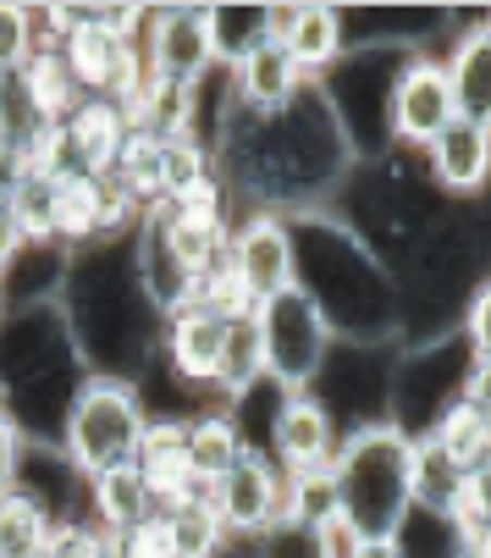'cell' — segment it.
<instances>
[{
	"instance_id": "cell-1",
	"label": "cell",
	"mask_w": 491,
	"mask_h": 558,
	"mask_svg": "<svg viewBox=\"0 0 491 558\" xmlns=\"http://www.w3.org/2000/svg\"><path fill=\"white\" fill-rule=\"evenodd\" d=\"M216 183L237 210H326L343 178L354 172V149L315 84H304L277 111H232V122L216 138Z\"/></svg>"
},
{
	"instance_id": "cell-2",
	"label": "cell",
	"mask_w": 491,
	"mask_h": 558,
	"mask_svg": "<svg viewBox=\"0 0 491 558\" xmlns=\"http://www.w3.org/2000/svg\"><path fill=\"white\" fill-rule=\"evenodd\" d=\"M56 310L66 322V338L84 360L89 376H111V381H133L160 360V315L138 282L133 266V232L127 238H95V244L72 250L61 288H56Z\"/></svg>"
},
{
	"instance_id": "cell-3",
	"label": "cell",
	"mask_w": 491,
	"mask_h": 558,
	"mask_svg": "<svg viewBox=\"0 0 491 558\" xmlns=\"http://www.w3.org/2000/svg\"><path fill=\"white\" fill-rule=\"evenodd\" d=\"M293 288L320 310L337 343H397V288L326 210L287 216Z\"/></svg>"
},
{
	"instance_id": "cell-4",
	"label": "cell",
	"mask_w": 491,
	"mask_h": 558,
	"mask_svg": "<svg viewBox=\"0 0 491 558\" xmlns=\"http://www.w3.org/2000/svg\"><path fill=\"white\" fill-rule=\"evenodd\" d=\"M442 210H447V199L437 194L426 155H415V149H386V155H370V161H354V172L343 178L332 205H326V216L343 232H354L359 250L376 255V266L386 277H397L415 260V250L442 221Z\"/></svg>"
},
{
	"instance_id": "cell-5",
	"label": "cell",
	"mask_w": 491,
	"mask_h": 558,
	"mask_svg": "<svg viewBox=\"0 0 491 558\" xmlns=\"http://www.w3.org/2000/svg\"><path fill=\"white\" fill-rule=\"evenodd\" d=\"M84 381L89 371L66 338L56 299L12 304L0 315V410L17 421L28 442H61L66 410Z\"/></svg>"
},
{
	"instance_id": "cell-6",
	"label": "cell",
	"mask_w": 491,
	"mask_h": 558,
	"mask_svg": "<svg viewBox=\"0 0 491 558\" xmlns=\"http://www.w3.org/2000/svg\"><path fill=\"white\" fill-rule=\"evenodd\" d=\"M491 277V221L480 205H447L392 288H397V343H431L458 332L464 304Z\"/></svg>"
},
{
	"instance_id": "cell-7",
	"label": "cell",
	"mask_w": 491,
	"mask_h": 558,
	"mask_svg": "<svg viewBox=\"0 0 491 558\" xmlns=\"http://www.w3.org/2000/svg\"><path fill=\"white\" fill-rule=\"evenodd\" d=\"M332 487H337V514L365 536V542H392L408 504V437L397 426H365L337 442L332 459Z\"/></svg>"
},
{
	"instance_id": "cell-8",
	"label": "cell",
	"mask_w": 491,
	"mask_h": 558,
	"mask_svg": "<svg viewBox=\"0 0 491 558\" xmlns=\"http://www.w3.org/2000/svg\"><path fill=\"white\" fill-rule=\"evenodd\" d=\"M408 56L420 50H397V45H348V56L315 77V89L332 106L354 161H370V155L392 149V89H397V72L408 66Z\"/></svg>"
},
{
	"instance_id": "cell-9",
	"label": "cell",
	"mask_w": 491,
	"mask_h": 558,
	"mask_svg": "<svg viewBox=\"0 0 491 558\" xmlns=\"http://www.w3.org/2000/svg\"><path fill=\"white\" fill-rule=\"evenodd\" d=\"M149 432L144 398L133 381H111V376H89L77 387L66 426H61V453L84 470V475H106L138 459V442Z\"/></svg>"
},
{
	"instance_id": "cell-10",
	"label": "cell",
	"mask_w": 491,
	"mask_h": 558,
	"mask_svg": "<svg viewBox=\"0 0 491 558\" xmlns=\"http://www.w3.org/2000/svg\"><path fill=\"white\" fill-rule=\"evenodd\" d=\"M475 371V354L464 332L431 338V343H397L392 360V387H386V426H397L408 442L426 437L458 398Z\"/></svg>"
},
{
	"instance_id": "cell-11",
	"label": "cell",
	"mask_w": 491,
	"mask_h": 558,
	"mask_svg": "<svg viewBox=\"0 0 491 558\" xmlns=\"http://www.w3.org/2000/svg\"><path fill=\"white\" fill-rule=\"evenodd\" d=\"M392 360H397V343H332V354H326L309 392H315V404L332 415L337 437L386 421Z\"/></svg>"
},
{
	"instance_id": "cell-12",
	"label": "cell",
	"mask_w": 491,
	"mask_h": 558,
	"mask_svg": "<svg viewBox=\"0 0 491 558\" xmlns=\"http://www.w3.org/2000/svg\"><path fill=\"white\" fill-rule=\"evenodd\" d=\"M255 327H260V354H266V381H277L282 392H309L326 354H332V327L320 322V310L287 288L266 304H255Z\"/></svg>"
},
{
	"instance_id": "cell-13",
	"label": "cell",
	"mask_w": 491,
	"mask_h": 558,
	"mask_svg": "<svg viewBox=\"0 0 491 558\" xmlns=\"http://www.w3.org/2000/svg\"><path fill=\"white\" fill-rule=\"evenodd\" d=\"M453 122H458V106L447 89L442 56L437 50L408 56V66L397 72V89H392V149L426 155Z\"/></svg>"
},
{
	"instance_id": "cell-14",
	"label": "cell",
	"mask_w": 491,
	"mask_h": 558,
	"mask_svg": "<svg viewBox=\"0 0 491 558\" xmlns=\"http://www.w3.org/2000/svg\"><path fill=\"white\" fill-rule=\"evenodd\" d=\"M138 50L149 77H167V84H199L210 66H221L210 39V7H149Z\"/></svg>"
},
{
	"instance_id": "cell-15",
	"label": "cell",
	"mask_w": 491,
	"mask_h": 558,
	"mask_svg": "<svg viewBox=\"0 0 491 558\" xmlns=\"http://www.w3.org/2000/svg\"><path fill=\"white\" fill-rule=\"evenodd\" d=\"M226 266L243 282L255 304L277 299L293 288V238H287V216L271 210H237L226 227Z\"/></svg>"
},
{
	"instance_id": "cell-16",
	"label": "cell",
	"mask_w": 491,
	"mask_h": 558,
	"mask_svg": "<svg viewBox=\"0 0 491 558\" xmlns=\"http://www.w3.org/2000/svg\"><path fill=\"white\" fill-rule=\"evenodd\" d=\"M205 498L221 514V525H226L232 542H255L260 531H271L282 520V470L266 453L243 448V459L221 475V482L205 487Z\"/></svg>"
},
{
	"instance_id": "cell-17",
	"label": "cell",
	"mask_w": 491,
	"mask_h": 558,
	"mask_svg": "<svg viewBox=\"0 0 491 558\" xmlns=\"http://www.w3.org/2000/svg\"><path fill=\"white\" fill-rule=\"evenodd\" d=\"M226 315H216L210 304H183L177 315H167L160 332V365H167L194 398L216 404V371H221V349H226Z\"/></svg>"
},
{
	"instance_id": "cell-18",
	"label": "cell",
	"mask_w": 491,
	"mask_h": 558,
	"mask_svg": "<svg viewBox=\"0 0 491 558\" xmlns=\"http://www.w3.org/2000/svg\"><path fill=\"white\" fill-rule=\"evenodd\" d=\"M337 426L315 404V392H287V404L277 410L271 421V437H266V459L282 470V475H304V470H332L337 459Z\"/></svg>"
},
{
	"instance_id": "cell-19",
	"label": "cell",
	"mask_w": 491,
	"mask_h": 558,
	"mask_svg": "<svg viewBox=\"0 0 491 558\" xmlns=\"http://www.w3.org/2000/svg\"><path fill=\"white\" fill-rule=\"evenodd\" d=\"M17 493L34 498V504L56 520V531L89 525V475L61 453V442H23Z\"/></svg>"
},
{
	"instance_id": "cell-20",
	"label": "cell",
	"mask_w": 491,
	"mask_h": 558,
	"mask_svg": "<svg viewBox=\"0 0 491 558\" xmlns=\"http://www.w3.org/2000/svg\"><path fill=\"white\" fill-rule=\"evenodd\" d=\"M426 172L447 205H475L491 189V133L475 122H453L426 149Z\"/></svg>"
},
{
	"instance_id": "cell-21",
	"label": "cell",
	"mask_w": 491,
	"mask_h": 558,
	"mask_svg": "<svg viewBox=\"0 0 491 558\" xmlns=\"http://www.w3.org/2000/svg\"><path fill=\"white\" fill-rule=\"evenodd\" d=\"M442 72H447L458 122H475L491 133V28H486V17L453 23L447 50H442Z\"/></svg>"
},
{
	"instance_id": "cell-22",
	"label": "cell",
	"mask_w": 491,
	"mask_h": 558,
	"mask_svg": "<svg viewBox=\"0 0 491 558\" xmlns=\"http://www.w3.org/2000/svg\"><path fill=\"white\" fill-rule=\"evenodd\" d=\"M133 266H138V282H144V293H149V304H155L160 315H177L183 304L199 299V282H194L188 266L172 255L167 227H160L155 210H144L138 227H133Z\"/></svg>"
},
{
	"instance_id": "cell-23",
	"label": "cell",
	"mask_w": 491,
	"mask_h": 558,
	"mask_svg": "<svg viewBox=\"0 0 491 558\" xmlns=\"http://www.w3.org/2000/svg\"><path fill=\"white\" fill-rule=\"evenodd\" d=\"M188 421H149L144 442H138V475H144V487L155 498V509H172L194 493H205L194 482V464H188Z\"/></svg>"
},
{
	"instance_id": "cell-24",
	"label": "cell",
	"mask_w": 491,
	"mask_h": 558,
	"mask_svg": "<svg viewBox=\"0 0 491 558\" xmlns=\"http://www.w3.org/2000/svg\"><path fill=\"white\" fill-rule=\"evenodd\" d=\"M304 84H309L304 66H298V61L287 56V45H277V39H260L249 56L232 66V89H237V106H243V111H277V106H287Z\"/></svg>"
},
{
	"instance_id": "cell-25",
	"label": "cell",
	"mask_w": 491,
	"mask_h": 558,
	"mask_svg": "<svg viewBox=\"0 0 491 558\" xmlns=\"http://www.w3.org/2000/svg\"><path fill=\"white\" fill-rule=\"evenodd\" d=\"M287 56L304 66V77H326L343 56H348V34H343V7H298L293 28H287Z\"/></svg>"
},
{
	"instance_id": "cell-26",
	"label": "cell",
	"mask_w": 491,
	"mask_h": 558,
	"mask_svg": "<svg viewBox=\"0 0 491 558\" xmlns=\"http://www.w3.org/2000/svg\"><path fill=\"white\" fill-rule=\"evenodd\" d=\"M464 464L447 459L431 437H415L408 442V504L415 509H431V514H453L458 498H464Z\"/></svg>"
},
{
	"instance_id": "cell-27",
	"label": "cell",
	"mask_w": 491,
	"mask_h": 558,
	"mask_svg": "<svg viewBox=\"0 0 491 558\" xmlns=\"http://www.w3.org/2000/svg\"><path fill=\"white\" fill-rule=\"evenodd\" d=\"M149 514H155V498H149V487H144L138 464L89 475V525H100V531H133V525L149 520Z\"/></svg>"
},
{
	"instance_id": "cell-28",
	"label": "cell",
	"mask_w": 491,
	"mask_h": 558,
	"mask_svg": "<svg viewBox=\"0 0 491 558\" xmlns=\"http://www.w3.org/2000/svg\"><path fill=\"white\" fill-rule=\"evenodd\" d=\"M183 432H188V464H194V482L199 487L221 482V475L243 459V432H237V421L221 404H205Z\"/></svg>"
},
{
	"instance_id": "cell-29",
	"label": "cell",
	"mask_w": 491,
	"mask_h": 558,
	"mask_svg": "<svg viewBox=\"0 0 491 558\" xmlns=\"http://www.w3.org/2000/svg\"><path fill=\"white\" fill-rule=\"evenodd\" d=\"M155 216H160V227H167L172 255L188 266L194 282H205V277L226 260V227H216V221H194V216H183V210H172V205H155Z\"/></svg>"
},
{
	"instance_id": "cell-30",
	"label": "cell",
	"mask_w": 491,
	"mask_h": 558,
	"mask_svg": "<svg viewBox=\"0 0 491 558\" xmlns=\"http://www.w3.org/2000/svg\"><path fill=\"white\" fill-rule=\"evenodd\" d=\"M260 376H266V354H260V327H255V310H249L226 327V349H221V371H216V404L226 410L232 398H243Z\"/></svg>"
},
{
	"instance_id": "cell-31",
	"label": "cell",
	"mask_w": 491,
	"mask_h": 558,
	"mask_svg": "<svg viewBox=\"0 0 491 558\" xmlns=\"http://www.w3.org/2000/svg\"><path fill=\"white\" fill-rule=\"evenodd\" d=\"M392 547L403 558H469V531L453 514H431V509H408Z\"/></svg>"
},
{
	"instance_id": "cell-32",
	"label": "cell",
	"mask_w": 491,
	"mask_h": 558,
	"mask_svg": "<svg viewBox=\"0 0 491 558\" xmlns=\"http://www.w3.org/2000/svg\"><path fill=\"white\" fill-rule=\"evenodd\" d=\"M50 542H56V520L12 487L0 498V558H45Z\"/></svg>"
},
{
	"instance_id": "cell-33",
	"label": "cell",
	"mask_w": 491,
	"mask_h": 558,
	"mask_svg": "<svg viewBox=\"0 0 491 558\" xmlns=\"http://www.w3.org/2000/svg\"><path fill=\"white\" fill-rule=\"evenodd\" d=\"M127 122L133 133H149V138H188V84H167V77H149L144 95L127 106Z\"/></svg>"
},
{
	"instance_id": "cell-34",
	"label": "cell",
	"mask_w": 491,
	"mask_h": 558,
	"mask_svg": "<svg viewBox=\"0 0 491 558\" xmlns=\"http://www.w3.org/2000/svg\"><path fill=\"white\" fill-rule=\"evenodd\" d=\"M160 514H167V531H172L177 558H216V553L232 542L205 493H194V498H183V504H172V509H160Z\"/></svg>"
},
{
	"instance_id": "cell-35",
	"label": "cell",
	"mask_w": 491,
	"mask_h": 558,
	"mask_svg": "<svg viewBox=\"0 0 491 558\" xmlns=\"http://www.w3.org/2000/svg\"><path fill=\"white\" fill-rule=\"evenodd\" d=\"M111 183H122L144 210L167 205V178H160V138L127 133V144H122V155H116V167H111Z\"/></svg>"
},
{
	"instance_id": "cell-36",
	"label": "cell",
	"mask_w": 491,
	"mask_h": 558,
	"mask_svg": "<svg viewBox=\"0 0 491 558\" xmlns=\"http://www.w3.org/2000/svg\"><path fill=\"white\" fill-rule=\"evenodd\" d=\"M447 459H458L464 470H480V464H491V421L480 415V410H469L464 404V398H458V404L426 432Z\"/></svg>"
},
{
	"instance_id": "cell-37",
	"label": "cell",
	"mask_w": 491,
	"mask_h": 558,
	"mask_svg": "<svg viewBox=\"0 0 491 558\" xmlns=\"http://www.w3.org/2000/svg\"><path fill=\"white\" fill-rule=\"evenodd\" d=\"M337 514V487H332V470H304V475H282V520L298 525H326Z\"/></svg>"
},
{
	"instance_id": "cell-38",
	"label": "cell",
	"mask_w": 491,
	"mask_h": 558,
	"mask_svg": "<svg viewBox=\"0 0 491 558\" xmlns=\"http://www.w3.org/2000/svg\"><path fill=\"white\" fill-rule=\"evenodd\" d=\"M210 39H216V61L237 66L266 39V7H210Z\"/></svg>"
},
{
	"instance_id": "cell-39",
	"label": "cell",
	"mask_w": 491,
	"mask_h": 558,
	"mask_svg": "<svg viewBox=\"0 0 491 558\" xmlns=\"http://www.w3.org/2000/svg\"><path fill=\"white\" fill-rule=\"evenodd\" d=\"M160 178H167V199H183V194H194L199 183L216 178V161L194 138H167L160 144Z\"/></svg>"
},
{
	"instance_id": "cell-40",
	"label": "cell",
	"mask_w": 491,
	"mask_h": 558,
	"mask_svg": "<svg viewBox=\"0 0 491 558\" xmlns=\"http://www.w3.org/2000/svg\"><path fill=\"white\" fill-rule=\"evenodd\" d=\"M45 28H39V12L34 7H0V72H23L28 56L39 50Z\"/></svg>"
},
{
	"instance_id": "cell-41",
	"label": "cell",
	"mask_w": 491,
	"mask_h": 558,
	"mask_svg": "<svg viewBox=\"0 0 491 558\" xmlns=\"http://www.w3.org/2000/svg\"><path fill=\"white\" fill-rule=\"evenodd\" d=\"M255 558H315V531L298 525V520H277L271 531H260L249 542Z\"/></svg>"
},
{
	"instance_id": "cell-42",
	"label": "cell",
	"mask_w": 491,
	"mask_h": 558,
	"mask_svg": "<svg viewBox=\"0 0 491 558\" xmlns=\"http://www.w3.org/2000/svg\"><path fill=\"white\" fill-rule=\"evenodd\" d=\"M116 542H122V558H177V547H172V531H167V514H149V520H138L133 531H116Z\"/></svg>"
},
{
	"instance_id": "cell-43",
	"label": "cell",
	"mask_w": 491,
	"mask_h": 558,
	"mask_svg": "<svg viewBox=\"0 0 491 558\" xmlns=\"http://www.w3.org/2000/svg\"><path fill=\"white\" fill-rule=\"evenodd\" d=\"M453 520H458L469 536H475V531H491V464H480V470L464 475V498H458Z\"/></svg>"
},
{
	"instance_id": "cell-44",
	"label": "cell",
	"mask_w": 491,
	"mask_h": 558,
	"mask_svg": "<svg viewBox=\"0 0 491 558\" xmlns=\"http://www.w3.org/2000/svg\"><path fill=\"white\" fill-rule=\"evenodd\" d=\"M458 332H464V343H469V354L480 360V365H491V277L475 288V299L464 304V322H458Z\"/></svg>"
},
{
	"instance_id": "cell-45",
	"label": "cell",
	"mask_w": 491,
	"mask_h": 558,
	"mask_svg": "<svg viewBox=\"0 0 491 558\" xmlns=\"http://www.w3.org/2000/svg\"><path fill=\"white\" fill-rule=\"evenodd\" d=\"M365 536L343 520V514H332L326 525H315V558H365Z\"/></svg>"
},
{
	"instance_id": "cell-46",
	"label": "cell",
	"mask_w": 491,
	"mask_h": 558,
	"mask_svg": "<svg viewBox=\"0 0 491 558\" xmlns=\"http://www.w3.org/2000/svg\"><path fill=\"white\" fill-rule=\"evenodd\" d=\"M23 244H28V227H23V210H17V199H12V189L0 183V271H7L17 255H23Z\"/></svg>"
},
{
	"instance_id": "cell-47",
	"label": "cell",
	"mask_w": 491,
	"mask_h": 558,
	"mask_svg": "<svg viewBox=\"0 0 491 558\" xmlns=\"http://www.w3.org/2000/svg\"><path fill=\"white\" fill-rule=\"evenodd\" d=\"M23 432H17V421L0 410V498H7L12 487H17V464H23Z\"/></svg>"
},
{
	"instance_id": "cell-48",
	"label": "cell",
	"mask_w": 491,
	"mask_h": 558,
	"mask_svg": "<svg viewBox=\"0 0 491 558\" xmlns=\"http://www.w3.org/2000/svg\"><path fill=\"white\" fill-rule=\"evenodd\" d=\"M464 404H469V410H480V415L491 421V365H480V360H475V371H469V381H464Z\"/></svg>"
},
{
	"instance_id": "cell-49",
	"label": "cell",
	"mask_w": 491,
	"mask_h": 558,
	"mask_svg": "<svg viewBox=\"0 0 491 558\" xmlns=\"http://www.w3.org/2000/svg\"><path fill=\"white\" fill-rule=\"evenodd\" d=\"M469 558H491V531H475L469 536Z\"/></svg>"
},
{
	"instance_id": "cell-50",
	"label": "cell",
	"mask_w": 491,
	"mask_h": 558,
	"mask_svg": "<svg viewBox=\"0 0 491 558\" xmlns=\"http://www.w3.org/2000/svg\"><path fill=\"white\" fill-rule=\"evenodd\" d=\"M365 558H403V553H397L392 542H370V547H365Z\"/></svg>"
},
{
	"instance_id": "cell-51",
	"label": "cell",
	"mask_w": 491,
	"mask_h": 558,
	"mask_svg": "<svg viewBox=\"0 0 491 558\" xmlns=\"http://www.w3.org/2000/svg\"><path fill=\"white\" fill-rule=\"evenodd\" d=\"M216 558H255V553H249V542H226Z\"/></svg>"
},
{
	"instance_id": "cell-52",
	"label": "cell",
	"mask_w": 491,
	"mask_h": 558,
	"mask_svg": "<svg viewBox=\"0 0 491 558\" xmlns=\"http://www.w3.org/2000/svg\"><path fill=\"white\" fill-rule=\"evenodd\" d=\"M0 315H7V271H0Z\"/></svg>"
},
{
	"instance_id": "cell-53",
	"label": "cell",
	"mask_w": 491,
	"mask_h": 558,
	"mask_svg": "<svg viewBox=\"0 0 491 558\" xmlns=\"http://www.w3.org/2000/svg\"><path fill=\"white\" fill-rule=\"evenodd\" d=\"M0 106H7V72H0Z\"/></svg>"
},
{
	"instance_id": "cell-54",
	"label": "cell",
	"mask_w": 491,
	"mask_h": 558,
	"mask_svg": "<svg viewBox=\"0 0 491 558\" xmlns=\"http://www.w3.org/2000/svg\"><path fill=\"white\" fill-rule=\"evenodd\" d=\"M480 17H486V28H491V12H480Z\"/></svg>"
}]
</instances>
